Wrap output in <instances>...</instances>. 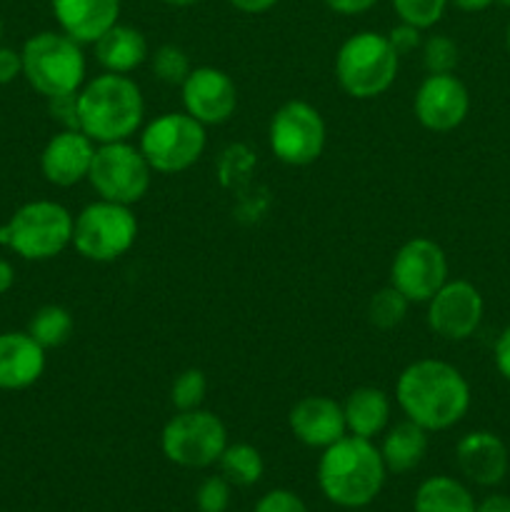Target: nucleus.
Here are the masks:
<instances>
[{
	"label": "nucleus",
	"instance_id": "obj_1",
	"mask_svg": "<svg viewBox=\"0 0 510 512\" xmlns=\"http://www.w3.org/2000/svg\"><path fill=\"white\" fill-rule=\"evenodd\" d=\"M395 400L405 418L428 433H440L465 418L470 408V385L455 365L423 358L398 375Z\"/></svg>",
	"mask_w": 510,
	"mask_h": 512
},
{
	"label": "nucleus",
	"instance_id": "obj_2",
	"mask_svg": "<svg viewBox=\"0 0 510 512\" xmlns=\"http://www.w3.org/2000/svg\"><path fill=\"white\" fill-rule=\"evenodd\" d=\"M388 468L373 440L343 435L323 450L318 463V485L338 508L358 510L373 503L385 485Z\"/></svg>",
	"mask_w": 510,
	"mask_h": 512
},
{
	"label": "nucleus",
	"instance_id": "obj_3",
	"mask_svg": "<svg viewBox=\"0 0 510 512\" xmlns=\"http://www.w3.org/2000/svg\"><path fill=\"white\" fill-rule=\"evenodd\" d=\"M143 118V90L128 75L103 70L78 90V125L95 145L130 140Z\"/></svg>",
	"mask_w": 510,
	"mask_h": 512
},
{
	"label": "nucleus",
	"instance_id": "obj_4",
	"mask_svg": "<svg viewBox=\"0 0 510 512\" xmlns=\"http://www.w3.org/2000/svg\"><path fill=\"white\" fill-rule=\"evenodd\" d=\"M400 55L388 35L360 30L340 45L335 55L338 85L355 100H373L388 93L398 78Z\"/></svg>",
	"mask_w": 510,
	"mask_h": 512
},
{
	"label": "nucleus",
	"instance_id": "obj_5",
	"mask_svg": "<svg viewBox=\"0 0 510 512\" xmlns=\"http://www.w3.org/2000/svg\"><path fill=\"white\" fill-rule=\"evenodd\" d=\"M23 75L35 93L45 98L55 95L78 93L85 83L83 45L65 35L63 30H43L25 40L23 50Z\"/></svg>",
	"mask_w": 510,
	"mask_h": 512
},
{
	"label": "nucleus",
	"instance_id": "obj_6",
	"mask_svg": "<svg viewBox=\"0 0 510 512\" xmlns=\"http://www.w3.org/2000/svg\"><path fill=\"white\" fill-rule=\"evenodd\" d=\"M73 213L55 200L25 203L0 225V245L23 260L58 258L73 243Z\"/></svg>",
	"mask_w": 510,
	"mask_h": 512
},
{
	"label": "nucleus",
	"instance_id": "obj_7",
	"mask_svg": "<svg viewBox=\"0 0 510 512\" xmlns=\"http://www.w3.org/2000/svg\"><path fill=\"white\" fill-rule=\"evenodd\" d=\"M138 238V218L130 205L95 200L85 205L73 223V248L90 263H113L123 258Z\"/></svg>",
	"mask_w": 510,
	"mask_h": 512
},
{
	"label": "nucleus",
	"instance_id": "obj_8",
	"mask_svg": "<svg viewBox=\"0 0 510 512\" xmlns=\"http://www.w3.org/2000/svg\"><path fill=\"white\" fill-rule=\"evenodd\" d=\"M160 448L173 465L203 470L218 463L228 448V430L210 410H178L160 433Z\"/></svg>",
	"mask_w": 510,
	"mask_h": 512
},
{
	"label": "nucleus",
	"instance_id": "obj_9",
	"mask_svg": "<svg viewBox=\"0 0 510 512\" xmlns=\"http://www.w3.org/2000/svg\"><path fill=\"white\" fill-rule=\"evenodd\" d=\"M205 125L188 113H163L150 120L140 133V153L153 173L175 175L193 168L205 153Z\"/></svg>",
	"mask_w": 510,
	"mask_h": 512
},
{
	"label": "nucleus",
	"instance_id": "obj_10",
	"mask_svg": "<svg viewBox=\"0 0 510 512\" xmlns=\"http://www.w3.org/2000/svg\"><path fill=\"white\" fill-rule=\"evenodd\" d=\"M150 180H153V168L138 145H130V140L103 143L95 148L88 183L93 185L100 200L135 205L148 195Z\"/></svg>",
	"mask_w": 510,
	"mask_h": 512
},
{
	"label": "nucleus",
	"instance_id": "obj_11",
	"mask_svg": "<svg viewBox=\"0 0 510 512\" xmlns=\"http://www.w3.org/2000/svg\"><path fill=\"white\" fill-rule=\"evenodd\" d=\"M328 128L315 105L288 100L273 113L268 125V145L275 158L293 168L313 165L323 155Z\"/></svg>",
	"mask_w": 510,
	"mask_h": 512
},
{
	"label": "nucleus",
	"instance_id": "obj_12",
	"mask_svg": "<svg viewBox=\"0 0 510 512\" xmlns=\"http://www.w3.org/2000/svg\"><path fill=\"white\" fill-rule=\"evenodd\" d=\"M448 280L445 250L430 238H410L390 263V285L410 303H428Z\"/></svg>",
	"mask_w": 510,
	"mask_h": 512
},
{
	"label": "nucleus",
	"instance_id": "obj_13",
	"mask_svg": "<svg viewBox=\"0 0 510 512\" xmlns=\"http://www.w3.org/2000/svg\"><path fill=\"white\" fill-rule=\"evenodd\" d=\"M428 328L438 338L460 343L475 335L483 320V295L468 280H445L443 288L428 300Z\"/></svg>",
	"mask_w": 510,
	"mask_h": 512
},
{
	"label": "nucleus",
	"instance_id": "obj_14",
	"mask_svg": "<svg viewBox=\"0 0 510 512\" xmlns=\"http://www.w3.org/2000/svg\"><path fill=\"white\" fill-rule=\"evenodd\" d=\"M413 110L418 123L433 133H450L468 118L470 93L453 73L430 75L418 85Z\"/></svg>",
	"mask_w": 510,
	"mask_h": 512
},
{
	"label": "nucleus",
	"instance_id": "obj_15",
	"mask_svg": "<svg viewBox=\"0 0 510 512\" xmlns=\"http://www.w3.org/2000/svg\"><path fill=\"white\" fill-rule=\"evenodd\" d=\"M180 90H183L185 113L193 115L205 128L228 123L238 108V88L233 78L213 65H200L190 70Z\"/></svg>",
	"mask_w": 510,
	"mask_h": 512
},
{
	"label": "nucleus",
	"instance_id": "obj_16",
	"mask_svg": "<svg viewBox=\"0 0 510 512\" xmlns=\"http://www.w3.org/2000/svg\"><path fill=\"white\" fill-rule=\"evenodd\" d=\"M98 145L83 130H60L45 143L40 155V170L45 180L58 188H73L90 175Z\"/></svg>",
	"mask_w": 510,
	"mask_h": 512
},
{
	"label": "nucleus",
	"instance_id": "obj_17",
	"mask_svg": "<svg viewBox=\"0 0 510 512\" xmlns=\"http://www.w3.org/2000/svg\"><path fill=\"white\" fill-rule=\"evenodd\" d=\"M290 433L308 448L325 450L348 435L345 428L343 403L328 398V395H305L290 408L288 413Z\"/></svg>",
	"mask_w": 510,
	"mask_h": 512
},
{
	"label": "nucleus",
	"instance_id": "obj_18",
	"mask_svg": "<svg viewBox=\"0 0 510 512\" xmlns=\"http://www.w3.org/2000/svg\"><path fill=\"white\" fill-rule=\"evenodd\" d=\"M455 463L470 483L493 488L508 475V448L495 433L473 430L455 445Z\"/></svg>",
	"mask_w": 510,
	"mask_h": 512
},
{
	"label": "nucleus",
	"instance_id": "obj_19",
	"mask_svg": "<svg viewBox=\"0 0 510 512\" xmlns=\"http://www.w3.org/2000/svg\"><path fill=\"white\" fill-rule=\"evenodd\" d=\"M60 30L80 45L95 43L120 18V0H50Z\"/></svg>",
	"mask_w": 510,
	"mask_h": 512
},
{
	"label": "nucleus",
	"instance_id": "obj_20",
	"mask_svg": "<svg viewBox=\"0 0 510 512\" xmlns=\"http://www.w3.org/2000/svg\"><path fill=\"white\" fill-rule=\"evenodd\" d=\"M45 373V348L30 333L0 335V390H25Z\"/></svg>",
	"mask_w": 510,
	"mask_h": 512
},
{
	"label": "nucleus",
	"instance_id": "obj_21",
	"mask_svg": "<svg viewBox=\"0 0 510 512\" xmlns=\"http://www.w3.org/2000/svg\"><path fill=\"white\" fill-rule=\"evenodd\" d=\"M95 58L103 65L105 73L128 75L150 58V48L145 35L133 25L115 23L95 40Z\"/></svg>",
	"mask_w": 510,
	"mask_h": 512
},
{
	"label": "nucleus",
	"instance_id": "obj_22",
	"mask_svg": "<svg viewBox=\"0 0 510 512\" xmlns=\"http://www.w3.org/2000/svg\"><path fill=\"white\" fill-rule=\"evenodd\" d=\"M390 408H393V403H390L385 390L373 388V385L355 388L343 403L345 428L350 435L373 440L375 435L385 433V428H388Z\"/></svg>",
	"mask_w": 510,
	"mask_h": 512
},
{
	"label": "nucleus",
	"instance_id": "obj_23",
	"mask_svg": "<svg viewBox=\"0 0 510 512\" xmlns=\"http://www.w3.org/2000/svg\"><path fill=\"white\" fill-rule=\"evenodd\" d=\"M425 453H428V430L415 425L413 420L405 418L403 423H395L393 428L385 430L380 455L388 473H410L423 463Z\"/></svg>",
	"mask_w": 510,
	"mask_h": 512
},
{
	"label": "nucleus",
	"instance_id": "obj_24",
	"mask_svg": "<svg viewBox=\"0 0 510 512\" xmlns=\"http://www.w3.org/2000/svg\"><path fill=\"white\" fill-rule=\"evenodd\" d=\"M475 498L460 480L433 475L415 490L413 512H475Z\"/></svg>",
	"mask_w": 510,
	"mask_h": 512
},
{
	"label": "nucleus",
	"instance_id": "obj_25",
	"mask_svg": "<svg viewBox=\"0 0 510 512\" xmlns=\"http://www.w3.org/2000/svg\"><path fill=\"white\" fill-rule=\"evenodd\" d=\"M220 473L228 480L230 485H238V488H250V485L258 483L265 473L263 455L258 448L248 443H235L228 445L223 450L218 460Z\"/></svg>",
	"mask_w": 510,
	"mask_h": 512
},
{
	"label": "nucleus",
	"instance_id": "obj_26",
	"mask_svg": "<svg viewBox=\"0 0 510 512\" xmlns=\"http://www.w3.org/2000/svg\"><path fill=\"white\" fill-rule=\"evenodd\" d=\"M75 330V320L68 308L63 305H43L33 313L28 323V333L35 343L43 345L45 350L60 348L70 340Z\"/></svg>",
	"mask_w": 510,
	"mask_h": 512
},
{
	"label": "nucleus",
	"instance_id": "obj_27",
	"mask_svg": "<svg viewBox=\"0 0 510 512\" xmlns=\"http://www.w3.org/2000/svg\"><path fill=\"white\" fill-rule=\"evenodd\" d=\"M410 305L413 303H410V300L405 298L398 288H393V285H385V288H380L378 293L370 295L365 315H368V323L373 325V328L393 330V328H398L405 318H408Z\"/></svg>",
	"mask_w": 510,
	"mask_h": 512
},
{
	"label": "nucleus",
	"instance_id": "obj_28",
	"mask_svg": "<svg viewBox=\"0 0 510 512\" xmlns=\"http://www.w3.org/2000/svg\"><path fill=\"white\" fill-rule=\"evenodd\" d=\"M148 60L155 78L165 85H183L185 78L190 75V70H193L188 53H185L180 45H173V43L160 45L155 53H150Z\"/></svg>",
	"mask_w": 510,
	"mask_h": 512
},
{
	"label": "nucleus",
	"instance_id": "obj_29",
	"mask_svg": "<svg viewBox=\"0 0 510 512\" xmlns=\"http://www.w3.org/2000/svg\"><path fill=\"white\" fill-rule=\"evenodd\" d=\"M205 395H208V378L198 368L183 370L170 385V403L175 410L203 408Z\"/></svg>",
	"mask_w": 510,
	"mask_h": 512
},
{
	"label": "nucleus",
	"instance_id": "obj_30",
	"mask_svg": "<svg viewBox=\"0 0 510 512\" xmlns=\"http://www.w3.org/2000/svg\"><path fill=\"white\" fill-rule=\"evenodd\" d=\"M423 50V65L430 75H443V73H455L460 63V50L455 45L453 38L448 35H430L420 45Z\"/></svg>",
	"mask_w": 510,
	"mask_h": 512
},
{
	"label": "nucleus",
	"instance_id": "obj_31",
	"mask_svg": "<svg viewBox=\"0 0 510 512\" xmlns=\"http://www.w3.org/2000/svg\"><path fill=\"white\" fill-rule=\"evenodd\" d=\"M450 0H393V10L403 23L415 25L420 30L433 28L445 15Z\"/></svg>",
	"mask_w": 510,
	"mask_h": 512
},
{
	"label": "nucleus",
	"instance_id": "obj_32",
	"mask_svg": "<svg viewBox=\"0 0 510 512\" xmlns=\"http://www.w3.org/2000/svg\"><path fill=\"white\" fill-rule=\"evenodd\" d=\"M195 505L200 512H225L230 505V483L223 475H210L200 483L195 493Z\"/></svg>",
	"mask_w": 510,
	"mask_h": 512
},
{
	"label": "nucleus",
	"instance_id": "obj_33",
	"mask_svg": "<svg viewBox=\"0 0 510 512\" xmlns=\"http://www.w3.org/2000/svg\"><path fill=\"white\" fill-rule=\"evenodd\" d=\"M48 110L63 130H80L78 125V93H65L48 98Z\"/></svg>",
	"mask_w": 510,
	"mask_h": 512
},
{
	"label": "nucleus",
	"instance_id": "obj_34",
	"mask_svg": "<svg viewBox=\"0 0 510 512\" xmlns=\"http://www.w3.org/2000/svg\"><path fill=\"white\" fill-rule=\"evenodd\" d=\"M253 512H308L303 500L293 493V490H270L258 500Z\"/></svg>",
	"mask_w": 510,
	"mask_h": 512
},
{
	"label": "nucleus",
	"instance_id": "obj_35",
	"mask_svg": "<svg viewBox=\"0 0 510 512\" xmlns=\"http://www.w3.org/2000/svg\"><path fill=\"white\" fill-rule=\"evenodd\" d=\"M420 33H423V30L400 20V25H395V28L388 33V40L395 48V53L403 58V55L413 53V50H418L420 45H423V35Z\"/></svg>",
	"mask_w": 510,
	"mask_h": 512
},
{
	"label": "nucleus",
	"instance_id": "obj_36",
	"mask_svg": "<svg viewBox=\"0 0 510 512\" xmlns=\"http://www.w3.org/2000/svg\"><path fill=\"white\" fill-rule=\"evenodd\" d=\"M18 75H23V55L18 50L0 45V85L13 83Z\"/></svg>",
	"mask_w": 510,
	"mask_h": 512
},
{
	"label": "nucleus",
	"instance_id": "obj_37",
	"mask_svg": "<svg viewBox=\"0 0 510 512\" xmlns=\"http://www.w3.org/2000/svg\"><path fill=\"white\" fill-rule=\"evenodd\" d=\"M493 355H495V368H498V373L510 383V328H505L503 333H500V338L495 340Z\"/></svg>",
	"mask_w": 510,
	"mask_h": 512
},
{
	"label": "nucleus",
	"instance_id": "obj_38",
	"mask_svg": "<svg viewBox=\"0 0 510 512\" xmlns=\"http://www.w3.org/2000/svg\"><path fill=\"white\" fill-rule=\"evenodd\" d=\"M375 3H378V0H325V5L338 15L368 13Z\"/></svg>",
	"mask_w": 510,
	"mask_h": 512
},
{
	"label": "nucleus",
	"instance_id": "obj_39",
	"mask_svg": "<svg viewBox=\"0 0 510 512\" xmlns=\"http://www.w3.org/2000/svg\"><path fill=\"white\" fill-rule=\"evenodd\" d=\"M235 10L240 13H248V15H260V13H268L270 8H275L278 0H228Z\"/></svg>",
	"mask_w": 510,
	"mask_h": 512
},
{
	"label": "nucleus",
	"instance_id": "obj_40",
	"mask_svg": "<svg viewBox=\"0 0 510 512\" xmlns=\"http://www.w3.org/2000/svg\"><path fill=\"white\" fill-rule=\"evenodd\" d=\"M475 512H510V495H488Z\"/></svg>",
	"mask_w": 510,
	"mask_h": 512
},
{
	"label": "nucleus",
	"instance_id": "obj_41",
	"mask_svg": "<svg viewBox=\"0 0 510 512\" xmlns=\"http://www.w3.org/2000/svg\"><path fill=\"white\" fill-rule=\"evenodd\" d=\"M15 285V268L8 263V260L0 258V295L8 293Z\"/></svg>",
	"mask_w": 510,
	"mask_h": 512
},
{
	"label": "nucleus",
	"instance_id": "obj_42",
	"mask_svg": "<svg viewBox=\"0 0 510 512\" xmlns=\"http://www.w3.org/2000/svg\"><path fill=\"white\" fill-rule=\"evenodd\" d=\"M450 3H453L455 8L465 10V13H478V10L490 8V5H493L495 0H450Z\"/></svg>",
	"mask_w": 510,
	"mask_h": 512
},
{
	"label": "nucleus",
	"instance_id": "obj_43",
	"mask_svg": "<svg viewBox=\"0 0 510 512\" xmlns=\"http://www.w3.org/2000/svg\"><path fill=\"white\" fill-rule=\"evenodd\" d=\"M160 3L175 5V8H185V5H195V3H200V0H160Z\"/></svg>",
	"mask_w": 510,
	"mask_h": 512
},
{
	"label": "nucleus",
	"instance_id": "obj_44",
	"mask_svg": "<svg viewBox=\"0 0 510 512\" xmlns=\"http://www.w3.org/2000/svg\"><path fill=\"white\" fill-rule=\"evenodd\" d=\"M505 40H508V50H510V23H508V33H505Z\"/></svg>",
	"mask_w": 510,
	"mask_h": 512
},
{
	"label": "nucleus",
	"instance_id": "obj_45",
	"mask_svg": "<svg viewBox=\"0 0 510 512\" xmlns=\"http://www.w3.org/2000/svg\"><path fill=\"white\" fill-rule=\"evenodd\" d=\"M495 3H500V5H510V0H495Z\"/></svg>",
	"mask_w": 510,
	"mask_h": 512
},
{
	"label": "nucleus",
	"instance_id": "obj_46",
	"mask_svg": "<svg viewBox=\"0 0 510 512\" xmlns=\"http://www.w3.org/2000/svg\"><path fill=\"white\" fill-rule=\"evenodd\" d=\"M0 40H3V23H0Z\"/></svg>",
	"mask_w": 510,
	"mask_h": 512
}]
</instances>
